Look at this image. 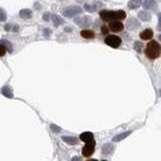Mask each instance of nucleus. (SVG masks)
<instances>
[{
  "mask_svg": "<svg viewBox=\"0 0 161 161\" xmlns=\"http://www.w3.org/2000/svg\"><path fill=\"white\" fill-rule=\"evenodd\" d=\"M100 16L104 21H120L122 19L126 18V13L123 10L118 11H109V10H103L100 12Z\"/></svg>",
  "mask_w": 161,
  "mask_h": 161,
  "instance_id": "1",
  "label": "nucleus"
},
{
  "mask_svg": "<svg viewBox=\"0 0 161 161\" xmlns=\"http://www.w3.org/2000/svg\"><path fill=\"white\" fill-rule=\"evenodd\" d=\"M161 53V45L156 40H151L148 42L145 49V54L150 60H155Z\"/></svg>",
  "mask_w": 161,
  "mask_h": 161,
  "instance_id": "2",
  "label": "nucleus"
},
{
  "mask_svg": "<svg viewBox=\"0 0 161 161\" xmlns=\"http://www.w3.org/2000/svg\"><path fill=\"white\" fill-rule=\"evenodd\" d=\"M83 12V9H82L80 6H69L63 11V15L67 17H74L78 14H81Z\"/></svg>",
  "mask_w": 161,
  "mask_h": 161,
  "instance_id": "3",
  "label": "nucleus"
},
{
  "mask_svg": "<svg viewBox=\"0 0 161 161\" xmlns=\"http://www.w3.org/2000/svg\"><path fill=\"white\" fill-rule=\"evenodd\" d=\"M106 44L110 45L111 47H114V49H117L122 44V39L117 35H109L106 37L105 39Z\"/></svg>",
  "mask_w": 161,
  "mask_h": 161,
  "instance_id": "4",
  "label": "nucleus"
},
{
  "mask_svg": "<svg viewBox=\"0 0 161 161\" xmlns=\"http://www.w3.org/2000/svg\"><path fill=\"white\" fill-rule=\"evenodd\" d=\"M95 145H96V142L95 140L89 142V143H86L85 146L83 147V150H82V153L85 157H90L95 151Z\"/></svg>",
  "mask_w": 161,
  "mask_h": 161,
  "instance_id": "5",
  "label": "nucleus"
},
{
  "mask_svg": "<svg viewBox=\"0 0 161 161\" xmlns=\"http://www.w3.org/2000/svg\"><path fill=\"white\" fill-rule=\"evenodd\" d=\"M75 23H77L81 27H88L92 23V19L90 16H80L75 18Z\"/></svg>",
  "mask_w": 161,
  "mask_h": 161,
  "instance_id": "6",
  "label": "nucleus"
},
{
  "mask_svg": "<svg viewBox=\"0 0 161 161\" xmlns=\"http://www.w3.org/2000/svg\"><path fill=\"white\" fill-rule=\"evenodd\" d=\"M109 28L114 32H120L124 29V24L121 21H111L109 22Z\"/></svg>",
  "mask_w": 161,
  "mask_h": 161,
  "instance_id": "7",
  "label": "nucleus"
},
{
  "mask_svg": "<svg viewBox=\"0 0 161 161\" xmlns=\"http://www.w3.org/2000/svg\"><path fill=\"white\" fill-rule=\"evenodd\" d=\"M80 139L82 140V141L86 142V143H89V142L94 140V135H93L91 132L82 133V134L80 135Z\"/></svg>",
  "mask_w": 161,
  "mask_h": 161,
  "instance_id": "8",
  "label": "nucleus"
},
{
  "mask_svg": "<svg viewBox=\"0 0 161 161\" xmlns=\"http://www.w3.org/2000/svg\"><path fill=\"white\" fill-rule=\"evenodd\" d=\"M113 151H114V145L111 143H106L102 147V153H103L104 155H110Z\"/></svg>",
  "mask_w": 161,
  "mask_h": 161,
  "instance_id": "9",
  "label": "nucleus"
},
{
  "mask_svg": "<svg viewBox=\"0 0 161 161\" xmlns=\"http://www.w3.org/2000/svg\"><path fill=\"white\" fill-rule=\"evenodd\" d=\"M153 36V31L151 29H145L144 31H142L140 33V38L143 40H148V39H151Z\"/></svg>",
  "mask_w": 161,
  "mask_h": 161,
  "instance_id": "10",
  "label": "nucleus"
},
{
  "mask_svg": "<svg viewBox=\"0 0 161 161\" xmlns=\"http://www.w3.org/2000/svg\"><path fill=\"white\" fill-rule=\"evenodd\" d=\"M143 7L146 9H151V10H155L157 7L155 0H145L143 2Z\"/></svg>",
  "mask_w": 161,
  "mask_h": 161,
  "instance_id": "11",
  "label": "nucleus"
},
{
  "mask_svg": "<svg viewBox=\"0 0 161 161\" xmlns=\"http://www.w3.org/2000/svg\"><path fill=\"white\" fill-rule=\"evenodd\" d=\"M138 26H139V22H138L135 18H129L128 21H127V27H128L130 30H134Z\"/></svg>",
  "mask_w": 161,
  "mask_h": 161,
  "instance_id": "12",
  "label": "nucleus"
},
{
  "mask_svg": "<svg viewBox=\"0 0 161 161\" xmlns=\"http://www.w3.org/2000/svg\"><path fill=\"white\" fill-rule=\"evenodd\" d=\"M62 139L65 142V143H67L70 145H76V144H78V142H79L78 138L72 137V136H63Z\"/></svg>",
  "mask_w": 161,
  "mask_h": 161,
  "instance_id": "13",
  "label": "nucleus"
},
{
  "mask_svg": "<svg viewBox=\"0 0 161 161\" xmlns=\"http://www.w3.org/2000/svg\"><path fill=\"white\" fill-rule=\"evenodd\" d=\"M138 16H139V18L142 20V21H150L151 20V14L148 12V11H145V10L140 11Z\"/></svg>",
  "mask_w": 161,
  "mask_h": 161,
  "instance_id": "14",
  "label": "nucleus"
},
{
  "mask_svg": "<svg viewBox=\"0 0 161 161\" xmlns=\"http://www.w3.org/2000/svg\"><path fill=\"white\" fill-rule=\"evenodd\" d=\"M132 133V131H127V132H124V133H121L119 135H116L114 138H113V141L114 142H119V141H122L123 139H126V137H128L129 135Z\"/></svg>",
  "mask_w": 161,
  "mask_h": 161,
  "instance_id": "15",
  "label": "nucleus"
},
{
  "mask_svg": "<svg viewBox=\"0 0 161 161\" xmlns=\"http://www.w3.org/2000/svg\"><path fill=\"white\" fill-rule=\"evenodd\" d=\"M81 35H82V37H84V38L91 39V38L95 37V32L92 30H89V29H84V30L81 31Z\"/></svg>",
  "mask_w": 161,
  "mask_h": 161,
  "instance_id": "16",
  "label": "nucleus"
},
{
  "mask_svg": "<svg viewBox=\"0 0 161 161\" xmlns=\"http://www.w3.org/2000/svg\"><path fill=\"white\" fill-rule=\"evenodd\" d=\"M19 16L23 18V19H29V18H31V16H32V12L29 9H22L19 12Z\"/></svg>",
  "mask_w": 161,
  "mask_h": 161,
  "instance_id": "17",
  "label": "nucleus"
},
{
  "mask_svg": "<svg viewBox=\"0 0 161 161\" xmlns=\"http://www.w3.org/2000/svg\"><path fill=\"white\" fill-rule=\"evenodd\" d=\"M142 0H130L128 3V7L130 9H137L141 5Z\"/></svg>",
  "mask_w": 161,
  "mask_h": 161,
  "instance_id": "18",
  "label": "nucleus"
},
{
  "mask_svg": "<svg viewBox=\"0 0 161 161\" xmlns=\"http://www.w3.org/2000/svg\"><path fill=\"white\" fill-rule=\"evenodd\" d=\"M51 19H53V24H54V26H60V24H63V18H60V16H58V15H53L51 16Z\"/></svg>",
  "mask_w": 161,
  "mask_h": 161,
  "instance_id": "19",
  "label": "nucleus"
},
{
  "mask_svg": "<svg viewBox=\"0 0 161 161\" xmlns=\"http://www.w3.org/2000/svg\"><path fill=\"white\" fill-rule=\"evenodd\" d=\"M1 93L4 95L5 97H7V98H12L13 97V94H12V91L9 87H4L3 89H2Z\"/></svg>",
  "mask_w": 161,
  "mask_h": 161,
  "instance_id": "20",
  "label": "nucleus"
},
{
  "mask_svg": "<svg viewBox=\"0 0 161 161\" xmlns=\"http://www.w3.org/2000/svg\"><path fill=\"white\" fill-rule=\"evenodd\" d=\"M1 44L5 46L6 51H8L9 53H12V51H13V49H12V44H11L10 42L8 41V40H6V39H2V40H1Z\"/></svg>",
  "mask_w": 161,
  "mask_h": 161,
  "instance_id": "21",
  "label": "nucleus"
},
{
  "mask_svg": "<svg viewBox=\"0 0 161 161\" xmlns=\"http://www.w3.org/2000/svg\"><path fill=\"white\" fill-rule=\"evenodd\" d=\"M85 8H86V10L89 11V12H94V11L97 10V6H96V4H94V3H92V4H89V3L85 4Z\"/></svg>",
  "mask_w": 161,
  "mask_h": 161,
  "instance_id": "22",
  "label": "nucleus"
},
{
  "mask_svg": "<svg viewBox=\"0 0 161 161\" xmlns=\"http://www.w3.org/2000/svg\"><path fill=\"white\" fill-rule=\"evenodd\" d=\"M142 49H143V44L141 41H135L134 44V49L137 53H141L142 51Z\"/></svg>",
  "mask_w": 161,
  "mask_h": 161,
  "instance_id": "23",
  "label": "nucleus"
},
{
  "mask_svg": "<svg viewBox=\"0 0 161 161\" xmlns=\"http://www.w3.org/2000/svg\"><path fill=\"white\" fill-rule=\"evenodd\" d=\"M6 20V13L2 8H0V21H4Z\"/></svg>",
  "mask_w": 161,
  "mask_h": 161,
  "instance_id": "24",
  "label": "nucleus"
},
{
  "mask_svg": "<svg viewBox=\"0 0 161 161\" xmlns=\"http://www.w3.org/2000/svg\"><path fill=\"white\" fill-rule=\"evenodd\" d=\"M6 53V49L4 45H2L1 44H0V56H3L4 54H5Z\"/></svg>",
  "mask_w": 161,
  "mask_h": 161,
  "instance_id": "25",
  "label": "nucleus"
},
{
  "mask_svg": "<svg viewBox=\"0 0 161 161\" xmlns=\"http://www.w3.org/2000/svg\"><path fill=\"white\" fill-rule=\"evenodd\" d=\"M51 129L53 131V132H60V127H58V126H56V125H51Z\"/></svg>",
  "mask_w": 161,
  "mask_h": 161,
  "instance_id": "26",
  "label": "nucleus"
},
{
  "mask_svg": "<svg viewBox=\"0 0 161 161\" xmlns=\"http://www.w3.org/2000/svg\"><path fill=\"white\" fill-rule=\"evenodd\" d=\"M101 31H102V33H103V34H108L109 29H108V27H107V26H102Z\"/></svg>",
  "mask_w": 161,
  "mask_h": 161,
  "instance_id": "27",
  "label": "nucleus"
},
{
  "mask_svg": "<svg viewBox=\"0 0 161 161\" xmlns=\"http://www.w3.org/2000/svg\"><path fill=\"white\" fill-rule=\"evenodd\" d=\"M44 19L45 20V21H47V20H49V13H45L44 16Z\"/></svg>",
  "mask_w": 161,
  "mask_h": 161,
  "instance_id": "28",
  "label": "nucleus"
},
{
  "mask_svg": "<svg viewBox=\"0 0 161 161\" xmlns=\"http://www.w3.org/2000/svg\"><path fill=\"white\" fill-rule=\"evenodd\" d=\"M72 161H82V158L81 157H78V156H76V157L72 158Z\"/></svg>",
  "mask_w": 161,
  "mask_h": 161,
  "instance_id": "29",
  "label": "nucleus"
},
{
  "mask_svg": "<svg viewBox=\"0 0 161 161\" xmlns=\"http://www.w3.org/2000/svg\"><path fill=\"white\" fill-rule=\"evenodd\" d=\"M158 19H159V23H161V13L158 14Z\"/></svg>",
  "mask_w": 161,
  "mask_h": 161,
  "instance_id": "30",
  "label": "nucleus"
},
{
  "mask_svg": "<svg viewBox=\"0 0 161 161\" xmlns=\"http://www.w3.org/2000/svg\"><path fill=\"white\" fill-rule=\"evenodd\" d=\"M157 28H158V30H160V31H161V23H159V24H158Z\"/></svg>",
  "mask_w": 161,
  "mask_h": 161,
  "instance_id": "31",
  "label": "nucleus"
},
{
  "mask_svg": "<svg viewBox=\"0 0 161 161\" xmlns=\"http://www.w3.org/2000/svg\"><path fill=\"white\" fill-rule=\"evenodd\" d=\"M88 161H98V160H96V159H90V160H88Z\"/></svg>",
  "mask_w": 161,
  "mask_h": 161,
  "instance_id": "32",
  "label": "nucleus"
},
{
  "mask_svg": "<svg viewBox=\"0 0 161 161\" xmlns=\"http://www.w3.org/2000/svg\"><path fill=\"white\" fill-rule=\"evenodd\" d=\"M158 39H159V40H160V41H161V34H160L159 36H158Z\"/></svg>",
  "mask_w": 161,
  "mask_h": 161,
  "instance_id": "33",
  "label": "nucleus"
},
{
  "mask_svg": "<svg viewBox=\"0 0 161 161\" xmlns=\"http://www.w3.org/2000/svg\"><path fill=\"white\" fill-rule=\"evenodd\" d=\"M160 96H161V89H160Z\"/></svg>",
  "mask_w": 161,
  "mask_h": 161,
  "instance_id": "34",
  "label": "nucleus"
},
{
  "mask_svg": "<svg viewBox=\"0 0 161 161\" xmlns=\"http://www.w3.org/2000/svg\"><path fill=\"white\" fill-rule=\"evenodd\" d=\"M102 161H107V160H102Z\"/></svg>",
  "mask_w": 161,
  "mask_h": 161,
  "instance_id": "35",
  "label": "nucleus"
}]
</instances>
